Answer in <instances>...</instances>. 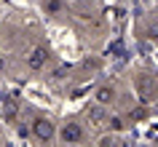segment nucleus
Masks as SVG:
<instances>
[{"label":"nucleus","mask_w":158,"mask_h":147,"mask_svg":"<svg viewBox=\"0 0 158 147\" xmlns=\"http://www.w3.org/2000/svg\"><path fill=\"white\" fill-rule=\"evenodd\" d=\"M97 147H126L123 134H121V131H107V134H102V137L97 139Z\"/></svg>","instance_id":"423d86ee"},{"label":"nucleus","mask_w":158,"mask_h":147,"mask_svg":"<svg viewBox=\"0 0 158 147\" xmlns=\"http://www.w3.org/2000/svg\"><path fill=\"white\" fill-rule=\"evenodd\" d=\"M38 6H40V11L46 16H51V19H59V16L67 14V0H38Z\"/></svg>","instance_id":"39448f33"},{"label":"nucleus","mask_w":158,"mask_h":147,"mask_svg":"<svg viewBox=\"0 0 158 147\" xmlns=\"http://www.w3.org/2000/svg\"><path fill=\"white\" fill-rule=\"evenodd\" d=\"M145 38L148 40H153V43H158V19H153L148 24V30H145Z\"/></svg>","instance_id":"6e6552de"},{"label":"nucleus","mask_w":158,"mask_h":147,"mask_svg":"<svg viewBox=\"0 0 158 147\" xmlns=\"http://www.w3.org/2000/svg\"><path fill=\"white\" fill-rule=\"evenodd\" d=\"M86 115L91 118V123H94V126H102V123H107V118H110V110L94 102V104L89 107V110H86Z\"/></svg>","instance_id":"0eeeda50"},{"label":"nucleus","mask_w":158,"mask_h":147,"mask_svg":"<svg viewBox=\"0 0 158 147\" xmlns=\"http://www.w3.org/2000/svg\"><path fill=\"white\" fill-rule=\"evenodd\" d=\"M48 62H51V54L43 48V46L30 48V54L24 56V64H27V70H30V72H43V70L48 67Z\"/></svg>","instance_id":"7ed1b4c3"},{"label":"nucleus","mask_w":158,"mask_h":147,"mask_svg":"<svg viewBox=\"0 0 158 147\" xmlns=\"http://www.w3.org/2000/svg\"><path fill=\"white\" fill-rule=\"evenodd\" d=\"M56 131H59V126L51 120L48 115H35L32 120H30V134H32L35 142L48 145V142H54V139H56Z\"/></svg>","instance_id":"f03ea898"},{"label":"nucleus","mask_w":158,"mask_h":147,"mask_svg":"<svg viewBox=\"0 0 158 147\" xmlns=\"http://www.w3.org/2000/svg\"><path fill=\"white\" fill-rule=\"evenodd\" d=\"M67 3H78V0H67Z\"/></svg>","instance_id":"1a4fd4ad"},{"label":"nucleus","mask_w":158,"mask_h":147,"mask_svg":"<svg viewBox=\"0 0 158 147\" xmlns=\"http://www.w3.org/2000/svg\"><path fill=\"white\" fill-rule=\"evenodd\" d=\"M94 102L110 110V107L118 102V88L113 86V83H99V86L94 88Z\"/></svg>","instance_id":"20e7f679"},{"label":"nucleus","mask_w":158,"mask_h":147,"mask_svg":"<svg viewBox=\"0 0 158 147\" xmlns=\"http://www.w3.org/2000/svg\"><path fill=\"white\" fill-rule=\"evenodd\" d=\"M56 139L62 142L64 147H78V145H83L86 142V126L81 120H64L62 126H59L56 131Z\"/></svg>","instance_id":"f257e3e1"}]
</instances>
